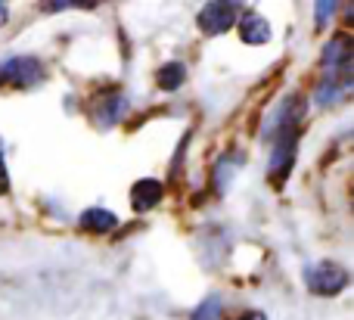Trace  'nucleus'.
Wrapping results in <instances>:
<instances>
[{"label": "nucleus", "instance_id": "nucleus-6", "mask_svg": "<svg viewBox=\"0 0 354 320\" xmlns=\"http://www.w3.org/2000/svg\"><path fill=\"white\" fill-rule=\"evenodd\" d=\"M351 59H354V47H351L348 35H336L324 47V68L326 72H351Z\"/></svg>", "mask_w": 354, "mask_h": 320}, {"label": "nucleus", "instance_id": "nucleus-17", "mask_svg": "<svg viewBox=\"0 0 354 320\" xmlns=\"http://www.w3.org/2000/svg\"><path fill=\"white\" fill-rule=\"evenodd\" d=\"M6 19H10V6L0 0V25H6Z\"/></svg>", "mask_w": 354, "mask_h": 320}, {"label": "nucleus", "instance_id": "nucleus-11", "mask_svg": "<svg viewBox=\"0 0 354 320\" xmlns=\"http://www.w3.org/2000/svg\"><path fill=\"white\" fill-rule=\"evenodd\" d=\"M239 162H243V159H236L230 165V156H224V159L218 162V168H214V190H218V193L227 190V184L233 180V174H236V168H239Z\"/></svg>", "mask_w": 354, "mask_h": 320}, {"label": "nucleus", "instance_id": "nucleus-8", "mask_svg": "<svg viewBox=\"0 0 354 320\" xmlns=\"http://www.w3.org/2000/svg\"><path fill=\"white\" fill-rule=\"evenodd\" d=\"M162 193H165L162 180L143 178V180H137V184L131 187V205H134L137 211H149V209H156V205L162 203Z\"/></svg>", "mask_w": 354, "mask_h": 320}, {"label": "nucleus", "instance_id": "nucleus-10", "mask_svg": "<svg viewBox=\"0 0 354 320\" xmlns=\"http://www.w3.org/2000/svg\"><path fill=\"white\" fill-rule=\"evenodd\" d=\"M183 78H187V68L180 66V62H165V66L156 72V81H159L162 91H177V87L183 84Z\"/></svg>", "mask_w": 354, "mask_h": 320}, {"label": "nucleus", "instance_id": "nucleus-13", "mask_svg": "<svg viewBox=\"0 0 354 320\" xmlns=\"http://www.w3.org/2000/svg\"><path fill=\"white\" fill-rule=\"evenodd\" d=\"M336 6L339 3H333V0H320V3H314V12H317V28H326V22L336 16Z\"/></svg>", "mask_w": 354, "mask_h": 320}, {"label": "nucleus", "instance_id": "nucleus-12", "mask_svg": "<svg viewBox=\"0 0 354 320\" xmlns=\"http://www.w3.org/2000/svg\"><path fill=\"white\" fill-rule=\"evenodd\" d=\"M224 314V305H221V296H208L205 302L199 305V308L193 311V317L189 320H221Z\"/></svg>", "mask_w": 354, "mask_h": 320}, {"label": "nucleus", "instance_id": "nucleus-1", "mask_svg": "<svg viewBox=\"0 0 354 320\" xmlns=\"http://www.w3.org/2000/svg\"><path fill=\"white\" fill-rule=\"evenodd\" d=\"M47 78V68L37 56H10L0 62V84L3 87H19V91H31Z\"/></svg>", "mask_w": 354, "mask_h": 320}, {"label": "nucleus", "instance_id": "nucleus-7", "mask_svg": "<svg viewBox=\"0 0 354 320\" xmlns=\"http://www.w3.org/2000/svg\"><path fill=\"white\" fill-rule=\"evenodd\" d=\"M239 37H243L245 44L261 47V44H268L270 37H274V31H270V22L261 16V12L249 10V12H243V19H239Z\"/></svg>", "mask_w": 354, "mask_h": 320}, {"label": "nucleus", "instance_id": "nucleus-4", "mask_svg": "<svg viewBox=\"0 0 354 320\" xmlns=\"http://www.w3.org/2000/svg\"><path fill=\"white\" fill-rule=\"evenodd\" d=\"M124 109H128V97L124 93H118V91H112V93H106V97H100L97 103H93V109H91V115H93V124L97 128H115L118 124V118L124 115Z\"/></svg>", "mask_w": 354, "mask_h": 320}, {"label": "nucleus", "instance_id": "nucleus-2", "mask_svg": "<svg viewBox=\"0 0 354 320\" xmlns=\"http://www.w3.org/2000/svg\"><path fill=\"white\" fill-rule=\"evenodd\" d=\"M305 283L314 296H339L348 286V271L336 261H320L305 267Z\"/></svg>", "mask_w": 354, "mask_h": 320}, {"label": "nucleus", "instance_id": "nucleus-5", "mask_svg": "<svg viewBox=\"0 0 354 320\" xmlns=\"http://www.w3.org/2000/svg\"><path fill=\"white\" fill-rule=\"evenodd\" d=\"M351 72H330L314 91V103L317 106H336L339 100H345L351 93Z\"/></svg>", "mask_w": 354, "mask_h": 320}, {"label": "nucleus", "instance_id": "nucleus-9", "mask_svg": "<svg viewBox=\"0 0 354 320\" xmlns=\"http://www.w3.org/2000/svg\"><path fill=\"white\" fill-rule=\"evenodd\" d=\"M78 224L84 230H91V234H109V230L118 227V218L109 209H87V211H81Z\"/></svg>", "mask_w": 354, "mask_h": 320}, {"label": "nucleus", "instance_id": "nucleus-15", "mask_svg": "<svg viewBox=\"0 0 354 320\" xmlns=\"http://www.w3.org/2000/svg\"><path fill=\"white\" fill-rule=\"evenodd\" d=\"M10 190V171H6V162H3V149H0V196Z\"/></svg>", "mask_w": 354, "mask_h": 320}, {"label": "nucleus", "instance_id": "nucleus-16", "mask_svg": "<svg viewBox=\"0 0 354 320\" xmlns=\"http://www.w3.org/2000/svg\"><path fill=\"white\" fill-rule=\"evenodd\" d=\"M239 320H268V317H264L261 311H245V314L239 317Z\"/></svg>", "mask_w": 354, "mask_h": 320}, {"label": "nucleus", "instance_id": "nucleus-3", "mask_svg": "<svg viewBox=\"0 0 354 320\" xmlns=\"http://www.w3.org/2000/svg\"><path fill=\"white\" fill-rule=\"evenodd\" d=\"M239 16H243V3H227V0H214V3H205V6H202L199 16H196V22H199L202 35L218 37V35H224V31H230L233 25H236Z\"/></svg>", "mask_w": 354, "mask_h": 320}, {"label": "nucleus", "instance_id": "nucleus-14", "mask_svg": "<svg viewBox=\"0 0 354 320\" xmlns=\"http://www.w3.org/2000/svg\"><path fill=\"white\" fill-rule=\"evenodd\" d=\"M72 6H84V10H91V6H97V3H91V0H53V3H44V10L56 12V10H72Z\"/></svg>", "mask_w": 354, "mask_h": 320}]
</instances>
